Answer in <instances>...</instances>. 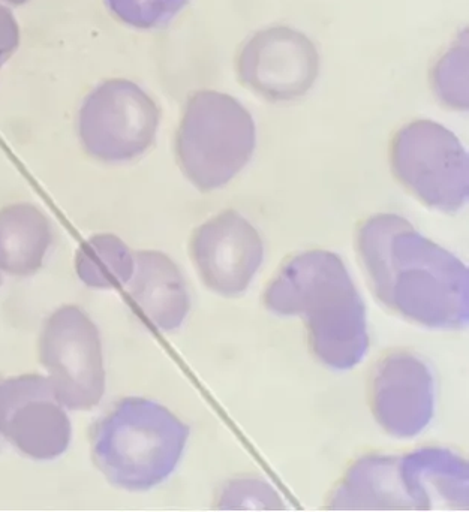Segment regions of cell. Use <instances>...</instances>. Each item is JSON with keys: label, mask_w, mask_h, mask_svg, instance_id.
Returning <instances> with one entry per match:
<instances>
[{"label": "cell", "mask_w": 469, "mask_h": 512, "mask_svg": "<svg viewBox=\"0 0 469 512\" xmlns=\"http://www.w3.org/2000/svg\"><path fill=\"white\" fill-rule=\"evenodd\" d=\"M357 249L375 295L393 312L440 330L467 324V265L423 237L407 219H368L357 234Z\"/></svg>", "instance_id": "cell-1"}, {"label": "cell", "mask_w": 469, "mask_h": 512, "mask_svg": "<svg viewBox=\"0 0 469 512\" xmlns=\"http://www.w3.org/2000/svg\"><path fill=\"white\" fill-rule=\"evenodd\" d=\"M270 312L308 321L315 357L335 370H351L369 349L366 306L344 261L333 252L294 256L264 294Z\"/></svg>", "instance_id": "cell-2"}, {"label": "cell", "mask_w": 469, "mask_h": 512, "mask_svg": "<svg viewBox=\"0 0 469 512\" xmlns=\"http://www.w3.org/2000/svg\"><path fill=\"white\" fill-rule=\"evenodd\" d=\"M188 438L189 427L165 406L126 397L96 424L93 462L114 486L147 492L176 471Z\"/></svg>", "instance_id": "cell-3"}, {"label": "cell", "mask_w": 469, "mask_h": 512, "mask_svg": "<svg viewBox=\"0 0 469 512\" xmlns=\"http://www.w3.org/2000/svg\"><path fill=\"white\" fill-rule=\"evenodd\" d=\"M257 131L251 114L225 93L189 98L176 134V158L186 179L203 192L230 183L251 161Z\"/></svg>", "instance_id": "cell-4"}, {"label": "cell", "mask_w": 469, "mask_h": 512, "mask_svg": "<svg viewBox=\"0 0 469 512\" xmlns=\"http://www.w3.org/2000/svg\"><path fill=\"white\" fill-rule=\"evenodd\" d=\"M161 111L138 84L113 78L96 86L78 111L84 152L107 164L134 161L155 143Z\"/></svg>", "instance_id": "cell-5"}, {"label": "cell", "mask_w": 469, "mask_h": 512, "mask_svg": "<svg viewBox=\"0 0 469 512\" xmlns=\"http://www.w3.org/2000/svg\"><path fill=\"white\" fill-rule=\"evenodd\" d=\"M396 179L425 206L455 213L469 194L468 155L453 132L431 120L410 123L392 143Z\"/></svg>", "instance_id": "cell-6"}, {"label": "cell", "mask_w": 469, "mask_h": 512, "mask_svg": "<svg viewBox=\"0 0 469 512\" xmlns=\"http://www.w3.org/2000/svg\"><path fill=\"white\" fill-rule=\"evenodd\" d=\"M39 361L63 408L90 411L105 393L104 355L95 322L77 306L57 309L39 337Z\"/></svg>", "instance_id": "cell-7"}, {"label": "cell", "mask_w": 469, "mask_h": 512, "mask_svg": "<svg viewBox=\"0 0 469 512\" xmlns=\"http://www.w3.org/2000/svg\"><path fill=\"white\" fill-rule=\"evenodd\" d=\"M0 436L33 460H54L68 450L71 421L48 378L21 375L0 382Z\"/></svg>", "instance_id": "cell-8"}, {"label": "cell", "mask_w": 469, "mask_h": 512, "mask_svg": "<svg viewBox=\"0 0 469 512\" xmlns=\"http://www.w3.org/2000/svg\"><path fill=\"white\" fill-rule=\"evenodd\" d=\"M189 252L204 285L224 297L243 294L264 259L260 233L234 210L219 213L198 227Z\"/></svg>", "instance_id": "cell-9"}, {"label": "cell", "mask_w": 469, "mask_h": 512, "mask_svg": "<svg viewBox=\"0 0 469 512\" xmlns=\"http://www.w3.org/2000/svg\"><path fill=\"white\" fill-rule=\"evenodd\" d=\"M318 69L317 48L290 27L257 33L239 57L242 83L269 101H291L305 95L317 80Z\"/></svg>", "instance_id": "cell-10"}, {"label": "cell", "mask_w": 469, "mask_h": 512, "mask_svg": "<svg viewBox=\"0 0 469 512\" xmlns=\"http://www.w3.org/2000/svg\"><path fill=\"white\" fill-rule=\"evenodd\" d=\"M369 393L375 420L396 438L420 435L434 418V373L411 352L384 357L372 375Z\"/></svg>", "instance_id": "cell-11"}, {"label": "cell", "mask_w": 469, "mask_h": 512, "mask_svg": "<svg viewBox=\"0 0 469 512\" xmlns=\"http://www.w3.org/2000/svg\"><path fill=\"white\" fill-rule=\"evenodd\" d=\"M134 258V274L126 283L129 303L152 327L177 330L191 310L182 271L170 256L159 251H140Z\"/></svg>", "instance_id": "cell-12"}, {"label": "cell", "mask_w": 469, "mask_h": 512, "mask_svg": "<svg viewBox=\"0 0 469 512\" xmlns=\"http://www.w3.org/2000/svg\"><path fill=\"white\" fill-rule=\"evenodd\" d=\"M401 474L417 511L469 510L467 462L446 448H423L401 457Z\"/></svg>", "instance_id": "cell-13"}, {"label": "cell", "mask_w": 469, "mask_h": 512, "mask_svg": "<svg viewBox=\"0 0 469 512\" xmlns=\"http://www.w3.org/2000/svg\"><path fill=\"white\" fill-rule=\"evenodd\" d=\"M332 511H417L401 474V457L357 460L333 490Z\"/></svg>", "instance_id": "cell-14"}, {"label": "cell", "mask_w": 469, "mask_h": 512, "mask_svg": "<svg viewBox=\"0 0 469 512\" xmlns=\"http://www.w3.org/2000/svg\"><path fill=\"white\" fill-rule=\"evenodd\" d=\"M53 243V228L45 213L29 203L0 210V271L29 277L44 264Z\"/></svg>", "instance_id": "cell-15"}, {"label": "cell", "mask_w": 469, "mask_h": 512, "mask_svg": "<svg viewBox=\"0 0 469 512\" xmlns=\"http://www.w3.org/2000/svg\"><path fill=\"white\" fill-rule=\"evenodd\" d=\"M131 249L114 234H95L84 240L75 254L78 279L93 289H120L134 274Z\"/></svg>", "instance_id": "cell-16"}, {"label": "cell", "mask_w": 469, "mask_h": 512, "mask_svg": "<svg viewBox=\"0 0 469 512\" xmlns=\"http://www.w3.org/2000/svg\"><path fill=\"white\" fill-rule=\"evenodd\" d=\"M216 508L221 511H284V499L275 487L263 478H233L222 484L216 496Z\"/></svg>", "instance_id": "cell-17"}, {"label": "cell", "mask_w": 469, "mask_h": 512, "mask_svg": "<svg viewBox=\"0 0 469 512\" xmlns=\"http://www.w3.org/2000/svg\"><path fill=\"white\" fill-rule=\"evenodd\" d=\"M189 0H105L111 14L135 29H158L170 23Z\"/></svg>", "instance_id": "cell-18"}, {"label": "cell", "mask_w": 469, "mask_h": 512, "mask_svg": "<svg viewBox=\"0 0 469 512\" xmlns=\"http://www.w3.org/2000/svg\"><path fill=\"white\" fill-rule=\"evenodd\" d=\"M434 89L441 101L456 110L468 108V50L453 48L441 59L434 72Z\"/></svg>", "instance_id": "cell-19"}, {"label": "cell", "mask_w": 469, "mask_h": 512, "mask_svg": "<svg viewBox=\"0 0 469 512\" xmlns=\"http://www.w3.org/2000/svg\"><path fill=\"white\" fill-rule=\"evenodd\" d=\"M20 47V26L8 6L0 3V69Z\"/></svg>", "instance_id": "cell-20"}, {"label": "cell", "mask_w": 469, "mask_h": 512, "mask_svg": "<svg viewBox=\"0 0 469 512\" xmlns=\"http://www.w3.org/2000/svg\"><path fill=\"white\" fill-rule=\"evenodd\" d=\"M2 2L8 3V5L12 6H21L24 5V3L29 2V0H2Z\"/></svg>", "instance_id": "cell-21"}, {"label": "cell", "mask_w": 469, "mask_h": 512, "mask_svg": "<svg viewBox=\"0 0 469 512\" xmlns=\"http://www.w3.org/2000/svg\"><path fill=\"white\" fill-rule=\"evenodd\" d=\"M0 283H2V276H0Z\"/></svg>", "instance_id": "cell-22"}]
</instances>
